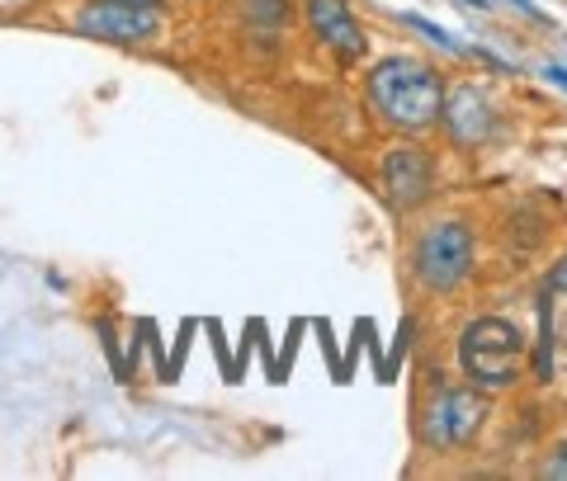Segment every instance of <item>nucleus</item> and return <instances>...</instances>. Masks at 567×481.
Here are the masks:
<instances>
[{
  "instance_id": "obj_1",
  "label": "nucleus",
  "mask_w": 567,
  "mask_h": 481,
  "mask_svg": "<svg viewBox=\"0 0 567 481\" xmlns=\"http://www.w3.org/2000/svg\"><path fill=\"white\" fill-rule=\"evenodd\" d=\"M369 104L398 133H425L445 114V81L421 57H383L364 81Z\"/></svg>"
},
{
  "instance_id": "obj_2",
  "label": "nucleus",
  "mask_w": 567,
  "mask_h": 481,
  "mask_svg": "<svg viewBox=\"0 0 567 481\" xmlns=\"http://www.w3.org/2000/svg\"><path fill=\"white\" fill-rule=\"evenodd\" d=\"M458 368L477 387H511L525 373V331L506 316H477L458 331Z\"/></svg>"
},
{
  "instance_id": "obj_3",
  "label": "nucleus",
  "mask_w": 567,
  "mask_h": 481,
  "mask_svg": "<svg viewBox=\"0 0 567 481\" xmlns=\"http://www.w3.org/2000/svg\"><path fill=\"white\" fill-rule=\"evenodd\" d=\"M473 260H477V237H473V227L458 218L425 227L412 245V274L421 289H431V293L458 289V283L473 274Z\"/></svg>"
},
{
  "instance_id": "obj_4",
  "label": "nucleus",
  "mask_w": 567,
  "mask_h": 481,
  "mask_svg": "<svg viewBox=\"0 0 567 481\" xmlns=\"http://www.w3.org/2000/svg\"><path fill=\"white\" fill-rule=\"evenodd\" d=\"M379 185H383V199L393 203V212H412L421 203H431L440 189L435 156L416 147V142H398L379 160Z\"/></svg>"
},
{
  "instance_id": "obj_5",
  "label": "nucleus",
  "mask_w": 567,
  "mask_h": 481,
  "mask_svg": "<svg viewBox=\"0 0 567 481\" xmlns=\"http://www.w3.org/2000/svg\"><path fill=\"white\" fill-rule=\"evenodd\" d=\"M483 416H487V397L477 391V383L468 387H440L431 411H425L421 435L431 449H464V443L483 430Z\"/></svg>"
},
{
  "instance_id": "obj_6",
  "label": "nucleus",
  "mask_w": 567,
  "mask_h": 481,
  "mask_svg": "<svg viewBox=\"0 0 567 481\" xmlns=\"http://www.w3.org/2000/svg\"><path fill=\"white\" fill-rule=\"evenodd\" d=\"M76 33L100 43H147L162 33V10H137L123 0H85L76 14Z\"/></svg>"
},
{
  "instance_id": "obj_7",
  "label": "nucleus",
  "mask_w": 567,
  "mask_h": 481,
  "mask_svg": "<svg viewBox=\"0 0 567 481\" xmlns=\"http://www.w3.org/2000/svg\"><path fill=\"white\" fill-rule=\"evenodd\" d=\"M303 14H308V29H312V39L322 43L331 57H341V62H360L364 57V24L354 20V10H350V0H303Z\"/></svg>"
},
{
  "instance_id": "obj_8",
  "label": "nucleus",
  "mask_w": 567,
  "mask_h": 481,
  "mask_svg": "<svg viewBox=\"0 0 567 481\" xmlns=\"http://www.w3.org/2000/svg\"><path fill=\"white\" fill-rule=\"evenodd\" d=\"M440 128H445L458 147H483V142L496 133V109L477 85H454V91H445Z\"/></svg>"
},
{
  "instance_id": "obj_9",
  "label": "nucleus",
  "mask_w": 567,
  "mask_h": 481,
  "mask_svg": "<svg viewBox=\"0 0 567 481\" xmlns=\"http://www.w3.org/2000/svg\"><path fill=\"white\" fill-rule=\"evenodd\" d=\"M241 14H246V24H256L265 33L293 24V6H289V0H246Z\"/></svg>"
},
{
  "instance_id": "obj_10",
  "label": "nucleus",
  "mask_w": 567,
  "mask_h": 481,
  "mask_svg": "<svg viewBox=\"0 0 567 481\" xmlns=\"http://www.w3.org/2000/svg\"><path fill=\"white\" fill-rule=\"evenodd\" d=\"M535 378L548 383L554 378V307H548V289H544V307H539V349H535Z\"/></svg>"
},
{
  "instance_id": "obj_11",
  "label": "nucleus",
  "mask_w": 567,
  "mask_h": 481,
  "mask_svg": "<svg viewBox=\"0 0 567 481\" xmlns=\"http://www.w3.org/2000/svg\"><path fill=\"white\" fill-rule=\"evenodd\" d=\"M402 20L412 24V29H421V33H425V39H431V43H440V48H450V52H454V43L445 39V29H435L431 20H421V14H402Z\"/></svg>"
},
{
  "instance_id": "obj_12",
  "label": "nucleus",
  "mask_w": 567,
  "mask_h": 481,
  "mask_svg": "<svg viewBox=\"0 0 567 481\" xmlns=\"http://www.w3.org/2000/svg\"><path fill=\"white\" fill-rule=\"evenodd\" d=\"M544 477H567V443H563V449H558L554 458H548V468H544Z\"/></svg>"
},
{
  "instance_id": "obj_13",
  "label": "nucleus",
  "mask_w": 567,
  "mask_h": 481,
  "mask_svg": "<svg viewBox=\"0 0 567 481\" xmlns=\"http://www.w3.org/2000/svg\"><path fill=\"white\" fill-rule=\"evenodd\" d=\"M548 293H567V260L558 264L554 274H548Z\"/></svg>"
},
{
  "instance_id": "obj_14",
  "label": "nucleus",
  "mask_w": 567,
  "mask_h": 481,
  "mask_svg": "<svg viewBox=\"0 0 567 481\" xmlns=\"http://www.w3.org/2000/svg\"><path fill=\"white\" fill-rule=\"evenodd\" d=\"M123 6H137V10H162L166 0H123Z\"/></svg>"
},
{
  "instance_id": "obj_15",
  "label": "nucleus",
  "mask_w": 567,
  "mask_h": 481,
  "mask_svg": "<svg viewBox=\"0 0 567 481\" xmlns=\"http://www.w3.org/2000/svg\"><path fill=\"white\" fill-rule=\"evenodd\" d=\"M548 76H554V81L563 85V91H567V71H563V66H548Z\"/></svg>"
},
{
  "instance_id": "obj_16",
  "label": "nucleus",
  "mask_w": 567,
  "mask_h": 481,
  "mask_svg": "<svg viewBox=\"0 0 567 481\" xmlns=\"http://www.w3.org/2000/svg\"><path fill=\"white\" fill-rule=\"evenodd\" d=\"M468 6H477V10H483V6H487V0H468Z\"/></svg>"
}]
</instances>
